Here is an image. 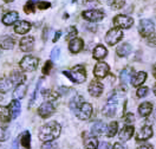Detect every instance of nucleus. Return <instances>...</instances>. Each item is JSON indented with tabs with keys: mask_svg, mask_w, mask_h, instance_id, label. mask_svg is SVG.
<instances>
[{
	"mask_svg": "<svg viewBox=\"0 0 156 149\" xmlns=\"http://www.w3.org/2000/svg\"><path fill=\"white\" fill-rule=\"evenodd\" d=\"M60 131H62V127L58 122H56V121L48 122L39 130V140L43 142L53 141L60 135Z\"/></svg>",
	"mask_w": 156,
	"mask_h": 149,
	"instance_id": "obj_1",
	"label": "nucleus"
},
{
	"mask_svg": "<svg viewBox=\"0 0 156 149\" xmlns=\"http://www.w3.org/2000/svg\"><path fill=\"white\" fill-rule=\"evenodd\" d=\"M63 73L75 83H83L87 80V71L83 65H77L70 71H63Z\"/></svg>",
	"mask_w": 156,
	"mask_h": 149,
	"instance_id": "obj_2",
	"label": "nucleus"
},
{
	"mask_svg": "<svg viewBox=\"0 0 156 149\" xmlns=\"http://www.w3.org/2000/svg\"><path fill=\"white\" fill-rule=\"evenodd\" d=\"M75 112L79 119H89L92 115V105L88 102H82L75 109Z\"/></svg>",
	"mask_w": 156,
	"mask_h": 149,
	"instance_id": "obj_3",
	"label": "nucleus"
},
{
	"mask_svg": "<svg viewBox=\"0 0 156 149\" xmlns=\"http://www.w3.org/2000/svg\"><path fill=\"white\" fill-rule=\"evenodd\" d=\"M39 64V59L34 56H25L20 62V68L24 71H34Z\"/></svg>",
	"mask_w": 156,
	"mask_h": 149,
	"instance_id": "obj_4",
	"label": "nucleus"
},
{
	"mask_svg": "<svg viewBox=\"0 0 156 149\" xmlns=\"http://www.w3.org/2000/svg\"><path fill=\"white\" fill-rule=\"evenodd\" d=\"M155 32V24L149 19H142L140 21V33L142 37H149Z\"/></svg>",
	"mask_w": 156,
	"mask_h": 149,
	"instance_id": "obj_5",
	"label": "nucleus"
},
{
	"mask_svg": "<svg viewBox=\"0 0 156 149\" xmlns=\"http://www.w3.org/2000/svg\"><path fill=\"white\" fill-rule=\"evenodd\" d=\"M122 38H123V31L116 27V29H111L108 32L107 36H105V41H107L108 45L112 46V45L117 44Z\"/></svg>",
	"mask_w": 156,
	"mask_h": 149,
	"instance_id": "obj_6",
	"label": "nucleus"
},
{
	"mask_svg": "<svg viewBox=\"0 0 156 149\" xmlns=\"http://www.w3.org/2000/svg\"><path fill=\"white\" fill-rule=\"evenodd\" d=\"M133 24H134V19L124 14H118L114 18V25L118 29H130Z\"/></svg>",
	"mask_w": 156,
	"mask_h": 149,
	"instance_id": "obj_7",
	"label": "nucleus"
},
{
	"mask_svg": "<svg viewBox=\"0 0 156 149\" xmlns=\"http://www.w3.org/2000/svg\"><path fill=\"white\" fill-rule=\"evenodd\" d=\"M55 111H56L55 104L51 101H46V102H44V103L40 104V107H39L38 109V114L41 119H46V117L51 116Z\"/></svg>",
	"mask_w": 156,
	"mask_h": 149,
	"instance_id": "obj_8",
	"label": "nucleus"
},
{
	"mask_svg": "<svg viewBox=\"0 0 156 149\" xmlns=\"http://www.w3.org/2000/svg\"><path fill=\"white\" fill-rule=\"evenodd\" d=\"M83 18L91 23H97L104 18V12L102 10H88L83 12Z\"/></svg>",
	"mask_w": 156,
	"mask_h": 149,
	"instance_id": "obj_9",
	"label": "nucleus"
},
{
	"mask_svg": "<svg viewBox=\"0 0 156 149\" xmlns=\"http://www.w3.org/2000/svg\"><path fill=\"white\" fill-rule=\"evenodd\" d=\"M109 71H110V68L107 63L104 62H98L94 69V75L96 76V78L101 80V78H105L108 75H109Z\"/></svg>",
	"mask_w": 156,
	"mask_h": 149,
	"instance_id": "obj_10",
	"label": "nucleus"
},
{
	"mask_svg": "<svg viewBox=\"0 0 156 149\" xmlns=\"http://www.w3.org/2000/svg\"><path fill=\"white\" fill-rule=\"evenodd\" d=\"M103 89H104V87H103V84L101 83V82H98V80H92L91 83H90V85H89V94L92 96V97H99L101 95H102V92H103Z\"/></svg>",
	"mask_w": 156,
	"mask_h": 149,
	"instance_id": "obj_11",
	"label": "nucleus"
},
{
	"mask_svg": "<svg viewBox=\"0 0 156 149\" xmlns=\"http://www.w3.org/2000/svg\"><path fill=\"white\" fill-rule=\"evenodd\" d=\"M134 127L133 126H130V124H127V126H124L123 127V129L119 131V134H118V136H119V140L121 141H123V142H126V141H129V140L133 137V135H134Z\"/></svg>",
	"mask_w": 156,
	"mask_h": 149,
	"instance_id": "obj_12",
	"label": "nucleus"
},
{
	"mask_svg": "<svg viewBox=\"0 0 156 149\" xmlns=\"http://www.w3.org/2000/svg\"><path fill=\"white\" fill-rule=\"evenodd\" d=\"M20 50L24 51V52H30L33 50V46H34V38L33 37H24L23 39L20 40Z\"/></svg>",
	"mask_w": 156,
	"mask_h": 149,
	"instance_id": "obj_13",
	"label": "nucleus"
},
{
	"mask_svg": "<svg viewBox=\"0 0 156 149\" xmlns=\"http://www.w3.org/2000/svg\"><path fill=\"white\" fill-rule=\"evenodd\" d=\"M31 30V24L29 21H25V20H20V21H16V25H14V32L18 33V34H25Z\"/></svg>",
	"mask_w": 156,
	"mask_h": 149,
	"instance_id": "obj_14",
	"label": "nucleus"
},
{
	"mask_svg": "<svg viewBox=\"0 0 156 149\" xmlns=\"http://www.w3.org/2000/svg\"><path fill=\"white\" fill-rule=\"evenodd\" d=\"M153 136V129L150 126H144L137 133V140L138 141H147Z\"/></svg>",
	"mask_w": 156,
	"mask_h": 149,
	"instance_id": "obj_15",
	"label": "nucleus"
},
{
	"mask_svg": "<svg viewBox=\"0 0 156 149\" xmlns=\"http://www.w3.org/2000/svg\"><path fill=\"white\" fill-rule=\"evenodd\" d=\"M9 80H11V83L12 84H16V85H18V84H21L24 80H26V77H25V75L19 71V70H14V71H12L10 75V78Z\"/></svg>",
	"mask_w": 156,
	"mask_h": 149,
	"instance_id": "obj_16",
	"label": "nucleus"
},
{
	"mask_svg": "<svg viewBox=\"0 0 156 149\" xmlns=\"http://www.w3.org/2000/svg\"><path fill=\"white\" fill-rule=\"evenodd\" d=\"M83 45H84V43H83V40L80 39V38H72V39L70 40V43H69V50L72 52V53H78L80 50L83 49Z\"/></svg>",
	"mask_w": 156,
	"mask_h": 149,
	"instance_id": "obj_17",
	"label": "nucleus"
},
{
	"mask_svg": "<svg viewBox=\"0 0 156 149\" xmlns=\"http://www.w3.org/2000/svg\"><path fill=\"white\" fill-rule=\"evenodd\" d=\"M18 19H19V13L16 12V11H11V12L6 13V14L4 16L2 23H4L5 25H12V24H14Z\"/></svg>",
	"mask_w": 156,
	"mask_h": 149,
	"instance_id": "obj_18",
	"label": "nucleus"
},
{
	"mask_svg": "<svg viewBox=\"0 0 156 149\" xmlns=\"http://www.w3.org/2000/svg\"><path fill=\"white\" fill-rule=\"evenodd\" d=\"M147 80V73L144 71H140V72H137L136 75H134L133 77H131V83H133V85L134 87H140V85H142Z\"/></svg>",
	"mask_w": 156,
	"mask_h": 149,
	"instance_id": "obj_19",
	"label": "nucleus"
},
{
	"mask_svg": "<svg viewBox=\"0 0 156 149\" xmlns=\"http://www.w3.org/2000/svg\"><path fill=\"white\" fill-rule=\"evenodd\" d=\"M151 111H153V104L149 103V102H143V103L140 104V107H138V112H140V115H141L142 117L149 116V115L151 114Z\"/></svg>",
	"mask_w": 156,
	"mask_h": 149,
	"instance_id": "obj_20",
	"label": "nucleus"
},
{
	"mask_svg": "<svg viewBox=\"0 0 156 149\" xmlns=\"http://www.w3.org/2000/svg\"><path fill=\"white\" fill-rule=\"evenodd\" d=\"M20 108H21V105H20L19 103V99H13L12 102L10 103V112H11V117L12 119H17L18 117V115L20 114Z\"/></svg>",
	"mask_w": 156,
	"mask_h": 149,
	"instance_id": "obj_21",
	"label": "nucleus"
},
{
	"mask_svg": "<svg viewBox=\"0 0 156 149\" xmlns=\"http://www.w3.org/2000/svg\"><path fill=\"white\" fill-rule=\"evenodd\" d=\"M26 91H27V87L25 84H18L17 88L13 91V98L14 99H23L26 95Z\"/></svg>",
	"mask_w": 156,
	"mask_h": 149,
	"instance_id": "obj_22",
	"label": "nucleus"
},
{
	"mask_svg": "<svg viewBox=\"0 0 156 149\" xmlns=\"http://www.w3.org/2000/svg\"><path fill=\"white\" fill-rule=\"evenodd\" d=\"M94 58L97 60H101L103 59V58H105L108 55V50L107 48H104L103 45H97L95 50H94Z\"/></svg>",
	"mask_w": 156,
	"mask_h": 149,
	"instance_id": "obj_23",
	"label": "nucleus"
},
{
	"mask_svg": "<svg viewBox=\"0 0 156 149\" xmlns=\"http://www.w3.org/2000/svg\"><path fill=\"white\" fill-rule=\"evenodd\" d=\"M84 147L85 149H97L98 140L95 135H90L84 139Z\"/></svg>",
	"mask_w": 156,
	"mask_h": 149,
	"instance_id": "obj_24",
	"label": "nucleus"
},
{
	"mask_svg": "<svg viewBox=\"0 0 156 149\" xmlns=\"http://www.w3.org/2000/svg\"><path fill=\"white\" fill-rule=\"evenodd\" d=\"M131 50L133 49H131V45H130V44L123 43V44H121L116 49V53L119 57H127L128 55H130Z\"/></svg>",
	"mask_w": 156,
	"mask_h": 149,
	"instance_id": "obj_25",
	"label": "nucleus"
},
{
	"mask_svg": "<svg viewBox=\"0 0 156 149\" xmlns=\"http://www.w3.org/2000/svg\"><path fill=\"white\" fill-rule=\"evenodd\" d=\"M105 129H107V126H105V123L102 122V121L95 122V123L92 124V127H91V131H92L94 135H101V134H103V133L105 131Z\"/></svg>",
	"mask_w": 156,
	"mask_h": 149,
	"instance_id": "obj_26",
	"label": "nucleus"
},
{
	"mask_svg": "<svg viewBox=\"0 0 156 149\" xmlns=\"http://www.w3.org/2000/svg\"><path fill=\"white\" fill-rule=\"evenodd\" d=\"M20 144L25 149H30L31 147V134L30 131H23L20 134Z\"/></svg>",
	"mask_w": 156,
	"mask_h": 149,
	"instance_id": "obj_27",
	"label": "nucleus"
},
{
	"mask_svg": "<svg viewBox=\"0 0 156 149\" xmlns=\"http://www.w3.org/2000/svg\"><path fill=\"white\" fill-rule=\"evenodd\" d=\"M133 76H134V69L127 68V69H124L121 72L119 78H121V82H122L123 84H127L128 82L131 80V77H133Z\"/></svg>",
	"mask_w": 156,
	"mask_h": 149,
	"instance_id": "obj_28",
	"label": "nucleus"
},
{
	"mask_svg": "<svg viewBox=\"0 0 156 149\" xmlns=\"http://www.w3.org/2000/svg\"><path fill=\"white\" fill-rule=\"evenodd\" d=\"M41 96L48 101H56L59 97V92L55 91V90L50 89H44L41 90Z\"/></svg>",
	"mask_w": 156,
	"mask_h": 149,
	"instance_id": "obj_29",
	"label": "nucleus"
},
{
	"mask_svg": "<svg viewBox=\"0 0 156 149\" xmlns=\"http://www.w3.org/2000/svg\"><path fill=\"white\" fill-rule=\"evenodd\" d=\"M11 119L12 117H11L10 109L7 107H5V105H0V121L7 123V122L11 121Z\"/></svg>",
	"mask_w": 156,
	"mask_h": 149,
	"instance_id": "obj_30",
	"label": "nucleus"
},
{
	"mask_svg": "<svg viewBox=\"0 0 156 149\" xmlns=\"http://www.w3.org/2000/svg\"><path fill=\"white\" fill-rule=\"evenodd\" d=\"M116 108L117 107L115 103H108L107 105L103 108L102 112H103V115L107 116V117H112V116L115 115V112H116Z\"/></svg>",
	"mask_w": 156,
	"mask_h": 149,
	"instance_id": "obj_31",
	"label": "nucleus"
},
{
	"mask_svg": "<svg viewBox=\"0 0 156 149\" xmlns=\"http://www.w3.org/2000/svg\"><path fill=\"white\" fill-rule=\"evenodd\" d=\"M117 131H118V123H117L116 121H114V122H111L107 127L105 134H107L108 137H114L117 134Z\"/></svg>",
	"mask_w": 156,
	"mask_h": 149,
	"instance_id": "obj_32",
	"label": "nucleus"
},
{
	"mask_svg": "<svg viewBox=\"0 0 156 149\" xmlns=\"http://www.w3.org/2000/svg\"><path fill=\"white\" fill-rule=\"evenodd\" d=\"M1 48L5 50H11L14 48V39L12 37H5L1 40Z\"/></svg>",
	"mask_w": 156,
	"mask_h": 149,
	"instance_id": "obj_33",
	"label": "nucleus"
},
{
	"mask_svg": "<svg viewBox=\"0 0 156 149\" xmlns=\"http://www.w3.org/2000/svg\"><path fill=\"white\" fill-rule=\"evenodd\" d=\"M108 2H109V5H110L114 10H119V9H122V7L124 6L126 0H109Z\"/></svg>",
	"mask_w": 156,
	"mask_h": 149,
	"instance_id": "obj_34",
	"label": "nucleus"
},
{
	"mask_svg": "<svg viewBox=\"0 0 156 149\" xmlns=\"http://www.w3.org/2000/svg\"><path fill=\"white\" fill-rule=\"evenodd\" d=\"M11 85H12V83H11L10 80H7V78L0 80V91H1V92L7 91V90L11 88Z\"/></svg>",
	"mask_w": 156,
	"mask_h": 149,
	"instance_id": "obj_35",
	"label": "nucleus"
},
{
	"mask_svg": "<svg viewBox=\"0 0 156 149\" xmlns=\"http://www.w3.org/2000/svg\"><path fill=\"white\" fill-rule=\"evenodd\" d=\"M36 10V5H34V1L33 0H29L27 2H26V5H25V7H24V11H25V13H33Z\"/></svg>",
	"mask_w": 156,
	"mask_h": 149,
	"instance_id": "obj_36",
	"label": "nucleus"
},
{
	"mask_svg": "<svg viewBox=\"0 0 156 149\" xmlns=\"http://www.w3.org/2000/svg\"><path fill=\"white\" fill-rule=\"evenodd\" d=\"M76 36H77V29H76L75 26H70L68 29V33H66L65 39L70 40V39H72V38H75Z\"/></svg>",
	"mask_w": 156,
	"mask_h": 149,
	"instance_id": "obj_37",
	"label": "nucleus"
},
{
	"mask_svg": "<svg viewBox=\"0 0 156 149\" xmlns=\"http://www.w3.org/2000/svg\"><path fill=\"white\" fill-rule=\"evenodd\" d=\"M80 103H82V97H80V96L73 97V98L71 99V102H70V108H71L72 110H75Z\"/></svg>",
	"mask_w": 156,
	"mask_h": 149,
	"instance_id": "obj_38",
	"label": "nucleus"
},
{
	"mask_svg": "<svg viewBox=\"0 0 156 149\" xmlns=\"http://www.w3.org/2000/svg\"><path fill=\"white\" fill-rule=\"evenodd\" d=\"M148 92H149V88H147V87H140L138 89H137V97H146L147 95H148Z\"/></svg>",
	"mask_w": 156,
	"mask_h": 149,
	"instance_id": "obj_39",
	"label": "nucleus"
},
{
	"mask_svg": "<svg viewBox=\"0 0 156 149\" xmlns=\"http://www.w3.org/2000/svg\"><path fill=\"white\" fill-rule=\"evenodd\" d=\"M10 137V134H9V131L5 129V128H2V127H0V142H2V141H6V140Z\"/></svg>",
	"mask_w": 156,
	"mask_h": 149,
	"instance_id": "obj_40",
	"label": "nucleus"
},
{
	"mask_svg": "<svg viewBox=\"0 0 156 149\" xmlns=\"http://www.w3.org/2000/svg\"><path fill=\"white\" fill-rule=\"evenodd\" d=\"M41 149H58V147H57V144L53 143L52 141H49V142H44Z\"/></svg>",
	"mask_w": 156,
	"mask_h": 149,
	"instance_id": "obj_41",
	"label": "nucleus"
},
{
	"mask_svg": "<svg viewBox=\"0 0 156 149\" xmlns=\"http://www.w3.org/2000/svg\"><path fill=\"white\" fill-rule=\"evenodd\" d=\"M51 69H52V62H51V60H48V62L45 63L44 68H43V73H44V75H49Z\"/></svg>",
	"mask_w": 156,
	"mask_h": 149,
	"instance_id": "obj_42",
	"label": "nucleus"
},
{
	"mask_svg": "<svg viewBox=\"0 0 156 149\" xmlns=\"http://www.w3.org/2000/svg\"><path fill=\"white\" fill-rule=\"evenodd\" d=\"M134 121H135L134 114H133V112H128L127 115H126V117H124V122H126L127 124H131Z\"/></svg>",
	"mask_w": 156,
	"mask_h": 149,
	"instance_id": "obj_43",
	"label": "nucleus"
},
{
	"mask_svg": "<svg viewBox=\"0 0 156 149\" xmlns=\"http://www.w3.org/2000/svg\"><path fill=\"white\" fill-rule=\"evenodd\" d=\"M37 6H38L39 10H48L50 6H51V4L48 2V1H39Z\"/></svg>",
	"mask_w": 156,
	"mask_h": 149,
	"instance_id": "obj_44",
	"label": "nucleus"
},
{
	"mask_svg": "<svg viewBox=\"0 0 156 149\" xmlns=\"http://www.w3.org/2000/svg\"><path fill=\"white\" fill-rule=\"evenodd\" d=\"M59 55H60L59 48H55V49L52 50V52H51V58H52V59H58Z\"/></svg>",
	"mask_w": 156,
	"mask_h": 149,
	"instance_id": "obj_45",
	"label": "nucleus"
},
{
	"mask_svg": "<svg viewBox=\"0 0 156 149\" xmlns=\"http://www.w3.org/2000/svg\"><path fill=\"white\" fill-rule=\"evenodd\" d=\"M110 148V146H109V143L108 142H101V143H98V147L97 149H109Z\"/></svg>",
	"mask_w": 156,
	"mask_h": 149,
	"instance_id": "obj_46",
	"label": "nucleus"
},
{
	"mask_svg": "<svg viewBox=\"0 0 156 149\" xmlns=\"http://www.w3.org/2000/svg\"><path fill=\"white\" fill-rule=\"evenodd\" d=\"M112 149H127V146H124V144L117 142V143H115V144L112 146Z\"/></svg>",
	"mask_w": 156,
	"mask_h": 149,
	"instance_id": "obj_47",
	"label": "nucleus"
},
{
	"mask_svg": "<svg viewBox=\"0 0 156 149\" xmlns=\"http://www.w3.org/2000/svg\"><path fill=\"white\" fill-rule=\"evenodd\" d=\"M138 149H154L153 148V146L151 144H149V143H146V144H143V146H141Z\"/></svg>",
	"mask_w": 156,
	"mask_h": 149,
	"instance_id": "obj_48",
	"label": "nucleus"
},
{
	"mask_svg": "<svg viewBox=\"0 0 156 149\" xmlns=\"http://www.w3.org/2000/svg\"><path fill=\"white\" fill-rule=\"evenodd\" d=\"M48 36H49V30H48V29H44V33H43V39L46 40V39H48Z\"/></svg>",
	"mask_w": 156,
	"mask_h": 149,
	"instance_id": "obj_49",
	"label": "nucleus"
},
{
	"mask_svg": "<svg viewBox=\"0 0 156 149\" xmlns=\"http://www.w3.org/2000/svg\"><path fill=\"white\" fill-rule=\"evenodd\" d=\"M19 146H18V140H14L13 141V144H12V149H18Z\"/></svg>",
	"mask_w": 156,
	"mask_h": 149,
	"instance_id": "obj_50",
	"label": "nucleus"
},
{
	"mask_svg": "<svg viewBox=\"0 0 156 149\" xmlns=\"http://www.w3.org/2000/svg\"><path fill=\"white\" fill-rule=\"evenodd\" d=\"M60 34H62V32L58 31V32H56V34H55V38H53V41H57L59 39V37H60Z\"/></svg>",
	"mask_w": 156,
	"mask_h": 149,
	"instance_id": "obj_51",
	"label": "nucleus"
},
{
	"mask_svg": "<svg viewBox=\"0 0 156 149\" xmlns=\"http://www.w3.org/2000/svg\"><path fill=\"white\" fill-rule=\"evenodd\" d=\"M1 101H4V92L0 91V102H1Z\"/></svg>",
	"mask_w": 156,
	"mask_h": 149,
	"instance_id": "obj_52",
	"label": "nucleus"
},
{
	"mask_svg": "<svg viewBox=\"0 0 156 149\" xmlns=\"http://www.w3.org/2000/svg\"><path fill=\"white\" fill-rule=\"evenodd\" d=\"M6 2H11V1H13V0H5Z\"/></svg>",
	"mask_w": 156,
	"mask_h": 149,
	"instance_id": "obj_53",
	"label": "nucleus"
},
{
	"mask_svg": "<svg viewBox=\"0 0 156 149\" xmlns=\"http://www.w3.org/2000/svg\"><path fill=\"white\" fill-rule=\"evenodd\" d=\"M0 55H1V48H0Z\"/></svg>",
	"mask_w": 156,
	"mask_h": 149,
	"instance_id": "obj_54",
	"label": "nucleus"
}]
</instances>
